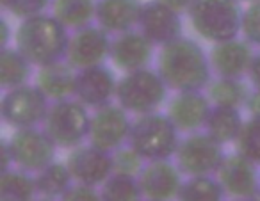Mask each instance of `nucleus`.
<instances>
[{
    "instance_id": "nucleus-40",
    "label": "nucleus",
    "mask_w": 260,
    "mask_h": 201,
    "mask_svg": "<svg viewBox=\"0 0 260 201\" xmlns=\"http://www.w3.org/2000/svg\"><path fill=\"white\" fill-rule=\"evenodd\" d=\"M34 201H54V199H47V197H41V199H34Z\"/></svg>"
},
{
    "instance_id": "nucleus-11",
    "label": "nucleus",
    "mask_w": 260,
    "mask_h": 201,
    "mask_svg": "<svg viewBox=\"0 0 260 201\" xmlns=\"http://www.w3.org/2000/svg\"><path fill=\"white\" fill-rule=\"evenodd\" d=\"M111 48L112 40L107 30L100 25H87L73 30L66 52V62L75 70L100 66L105 59L111 57Z\"/></svg>"
},
{
    "instance_id": "nucleus-15",
    "label": "nucleus",
    "mask_w": 260,
    "mask_h": 201,
    "mask_svg": "<svg viewBox=\"0 0 260 201\" xmlns=\"http://www.w3.org/2000/svg\"><path fill=\"white\" fill-rule=\"evenodd\" d=\"M138 29L152 41L153 45H164L182 38L184 23L180 13L173 11L159 0H152L143 6Z\"/></svg>"
},
{
    "instance_id": "nucleus-30",
    "label": "nucleus",
    "mask_w": 260,
    "mask_h": 201,
    "mask_svg": "<svg viewBox=\"0 0 260 201\" xmlns=\"http://www.w3.org/2000/svg\"><path fill=\"white\" fill-rule=\"evenodd\" d=\"M235 146L237 153L244 155L256 165L260 164V116H251L248 121H244Z\"/></svg>"
},
{
    "instance_id": "nucleus-33",
    "label": "nucleus",
    "mask_w": 260,
    "mask_h": 201,
    "mask_svg": "<svg viewBox=\"0 0 260 201\" xmlns=\"http://www.w3.org/2000/svg\"><path fill=\"white\" fill-rule=\"evenodd\" d=\"M242 34L244 40L255 47H260V0H253L244 9L242 16Z\"/></svg>"
},
{
    "instance_id": "nucleus-25",
    "label": "nucleus",
    "mask_w": 260,
    "mask_h": 201,
    "mask_svg": "<svg viewBox=\"0 0 260 201\" xmlns=\"http://www.w3.org/2000/svg\"><path fill=\"white\" fill-rule=\"evenodd\" d=\"M34 178H36L38 194L47 197V199H57V197L61 199L73 185V176L66 162L62 164V162L54 160L40 173H36Z\"/></svg>"
},
{
    "instance_id": "nucleus-28",
    "label": "nucleus",
    "mask_w": 260,
    "mask_h": 201,
    "mask_svg": "<svg viewBox=\"0 0 260 201\" xmlns=\"http://www.w3.org/2000/svg\"><path fill=\"white\" fill-rule=\"evenodd\" d=\"M224 189L212 176H191L184 182L177 201H223Z\"/></svg>"
},
{
    "instance_id": "nucleus-7",
    "label": "nucleus",
    "mask_w": 260,
    "mask_h": 201,
    "mask_svg": "<svg viewBox=\"0 0 260 201\" xmlns=\"http://www.w3.org/2000/svg\"><path fill=\"white\" fill-rule=\"evenodd\" d=\"M48 109V98L41 93L40 87L30 84L6 91L0 102L2 119L16 130L32 128L40 123H45Z\"/></svg>"
},
{
    "instance_id": "nucleus-9",
    "label": "nucleus",
    "mask_w": 260,
    "mask_h": 201,
    "mask_svg": "<svg viewBox=\"0 0 260 201\" xmlns=\"http://www.w3.org/2000/svg\"><path fill=\"white\" fill-rule=\"evenodd\" d=\"M13 155V165L27 173H40L55 160V143L45 128H22L16 130L9 141Z\"/></svg>"
},
{
    "instance_id": "nucleus-32",
    "label": "nucleus",
    "mask_w": 260,
    "mask_h": 201,
    "mask_svg": "<svg viewBox=\"0 0 260 201\" xmlns=\"http://www.w3.org/2000/svg\"><path fill=\"white\" fill-rule=\"evenodd\" d=\"M50 2L52 0H0L4 11H8L9 15L20 20L45 13V9L50 6Z\"/></svg>"
},
{
    "instance_id": "nucleus-23",
    "label": "nucleus",
    "mask_w": 260,
    "mask_h": 201,
    "mask_svg": "<svg viewBox=\"0 0 260 201\" xmlns=\"http://www.w3.org/2000/svg\"><path fill=\"white\" fill-rule=\"evenodd\" d=\"M242 116L239 109L234 107H212L209 119H207L205 132L221 144L235 143L242 130Z\"/></svg>"
},
{
    "instance_id": "nucleus-12",
    "label": "nucleus",
    "mask_w": 260,
    "mask_h": 201,
    "mask_svg": "<svg viewBox=\"0 0 260 201\" xmlns=\"http://www.w3.org/2000/svg\"><path fill=\"white\" fill-rule=\"evenodd\" d=\"M70 173L77 183L98 187L114 173L112 153L104 151L93 144H80L73 148L66 158Z\"/></svg>"
},
{
    "instance_id": "nucleus-17",
    "label": "nucleus",
    "mask_w": 260,
    "mask_h": 201,
    "mask_svg": "<svg viewBox=\"0 0 260 201\" xmlns=\"http://www.w3.org/2000/svg\"><path fill=\"white\" fill-rule=\"evenodd\" d=\"M212 72L221 79H242L249 75L255 52L253 45L246 40H230L216 43L209 54Z\"/></svg>"
},
{
    "instance_id": "nucleus-39",
    "label": "nucleus",
    "mask_w": 260,
    "mask_h": 201,
    "mask_svg": "<svg viewBox=\"0 0 260 201\" xmlns=\"http://www.w3.org/2000/svg\"><path fill=\"white\" fill-rule=\"evenodd\" d=\"M248 201H260V190H258V192H256V194H255V196H253V197H249Z\"/></svg>"
},
{
    "instance_id": "nucleus-37",
    "label": "nucleus",
    "mask_w": 260,
    "mask_h": 201,
    "mask_svg": "<svg viewBox=\"0 0 260 201\" xmlns=\"http://www.w3.org/2000/svg\"><path fill=\"white\" fill-rule=\"evenodd\" d=\"M249 79H251L253 86L260 89V52L255 54V59H253L251 70H249Z\"/></svg>"
},
{
    "instance_id": "nucleus-26",
    "label": "nucleus",
    "mask_w": 260,
    "mask_h": 201,
    "mask_svg": "<svg viewBox=\"0 0 260 201\" xmlns=\"http://www.w3.org/2000/svg\"><path fill=\"white\" fill-rule=\"evenodd\" d=\"M249 93L251 91L242 82V79H221V77H217L207 87V96L216 107L239 109L246 105Z\"/></svg>"
},
{
    "instance_id": "nucleus-20",
    "label": "nucleus",
    "mask_w": 260,
    "mask_h": 201,
    "mask_svg": "<svg viewBox=\"0 0 260 201\" xmlns=\"http://www.w3.org/2000/svg\"><path fill=\"white\" fill-rule=\"evenodd\" d=\"M143 6L141 0H98L96 22L109 34L119 36L138 25Z\"/></svg>"
},
{
    "instance_id": "nucleus-38",
    "label": "nucleus",
    "mask_w": 260,
    "mask_h": 201,
    "mask_svg": "<svg viewBox=\"0 0 260 201\" xmlns=\"http://www.w3.org/2000/svg\"><path fill=\"white\" fill-rule=\"evenodd\" d=\"M9 38H11V27H9L8 20L2 18V48H8Z\"/></svg>"
},
{
    "instance_id": "nucleus-24",
    "label": "nucleus",
    "mask_w": 260,
    "mask_h": 201,
    "mask_svg": "<svg viewBox=\"0 0 260 201\" xmlns=\"http://www.w3.org/2000/svg\"><path fill=\"white\" fill-rule=\"evenodd\" d=\"M32 62L25 59L15 47L2 48L0 54V84L6 91L29 84L32 75Z\"/></svg>"
},
{
    "instance_id": "nucleus-35",
    "label": "nucleus",
    "mask_w": 260,
    "mask_h": 201,
    "mask_svg": "<svg viewBox=\"0 0 260 201\" xmlns=\"http://www.w3.org/2000/svg\"><path fill=\"white\" fill-rule=\"evenodd\" d=\"M246 109L251 116H260V89L255 87V89L249 93L248 102H246Z\"/></svg>"
},
{
    "instance_id": "nucleus-18",
    "label": "nucleus",
    "mask_w": 260,
    "mask_h": 201,
    "mask_svg": "<svg viewBox=\"0 0 260 201\" xmlns=\"http://www.w3.org/2000/svg\"><path fill=\"white\" fill-rule=\"evenodd\" d=\"M212 107V102L202 91H187L178 93L170 102L168 116L180 132L194 133L207 125Z\"/></svg>"
},
{
    "instance_id": "nucleus-22",
    "label": "nucleus",
    "mask_w": 260,
    "mask_h": 201,
    "mask_svg": "<svg viewBox=\"0 0 260 201\" xmlns=\"http://www.w3.org/2000/svg\"><path fill=\"white\" fill-rule=\"evenodd\" d=\"M98 0H54V16L68 30H79L96 20Z\"/></svg>"
},
{
    "instance_id": "nucleus-36",
    "label": "nucleus",
    "mask_w": 260,
    "mask_h": 201,
    "mask_svg": "<svg viewBox=\"0 0 260 201\" xmlns=\"http://www.w3.org/2000/svg\"><path fill=\"white\" fill-rule=\"evenodd\" d=\"M159 2H162L164 6L171 8L173 11L182 13V11H187V9L191 8V4L194 2V0H159Z\"/></svg>"
},
{
    "instance_id": "nucleus-19",
    "label": "nucleus",
    "mask_w": 260,
    "mask_h": 201,
    "mask_svg": "<svg viewBox=\"0 0 260 201\" xmlns=\"http://www.w3.org/2000/svg\"><path fill=\"white\" fill-rule=\"evenodd\" d=\"M153 47L155 45L141 32V30H128L112 40L111 61L116 68L123 70L125 73L138 72L148 68L153 59Z\"/></svg>"
},
{
    "instance_id": "nucleus-34",
    "label": "nucleus",
    "mask_w": 260,
    "mask_h": 201,
    "mask_svg": "<svg viewBox=\"0 0 260 201\" xmlns=\"http://www.w3.org/2000/svg\"><path fill=\"white\" fill-rule=\"evenodd\" d=\"M61 201H104L102 194L96 187L84 185V183H75L70 187V190L61 197Z\"/></svg>"
},
{
    "instance_id": "nucleus-27",
    "label": "nucleus",
    "mask_w": 260,
    "mask_h": 201,
    "mask_svg": "<svg viewBox=\"0 0 260 201\" xmlns=\"http://www.w3.org/2000/svg\"><path fill=\"white\" fill-rule=\"evenodd\" d=\"M36 178L23 169H9L0 176V201H34Z\"/></svg>"
},
{
    "instance_id": "nucleus-41",
    "label": "nucleus",
    "mask_w": 260,
    "mask_h": 201,
    "mask_svg": "<svg viewBox=\"0 0 260 201\" xmlns=\"http://www.w3.org/2000/svg\"><path fill=\"white\" fill-rule=\"evenodd\" d=\"M235 201H248V199H235Z\"/></svg>"
},
{
    "instance_id": "nucleus-43",
    "label": "nucleus",
    "mask_w": 260,
    "mask_h": 201,
    "mask_svg": "<svg viewBox=\"0 0 260 201\" xmlns=\"http://www.w3.org/2000/svg\"><path fill=\"white\" fill-rule=\"evenodd\" d=\"M146 201H148V199H146Z\"/></svg>"
},
{
    "instance_id": "nucleus-42",
    "label": "nucleus",
    "mask_w": 260,
    "mask_h": 201,
    "mask_svg": "<svg viewBox=\"0 0 260 201\" xmlns=\"http://www.w3.org/2000/svg\"><path fill=\"white\" fill-rule=\"evenodd\" d=\"M239 2H242V0H239ZM249 2H253V0H249Z\"/></svg>"
},
{
    "instance_id": "nucleus-29",
    "label": "nucleus",
    "mask_w": 260,
    "mask_h": 201,
    "mask_svg": "<svg viewBox=\"0 0 260 201\" xmlns=\"http://www.w3.org/2000/svg\"><path fill=\"white\" fill-rule=\"evenodd\" d=\"M104 201H143V190L136 176H125L112 173L100 185Z\"/></svg>"
},
{
    "instance_id": "nucleus-14",
    "label": "nucleus",
    "mask_w": 260,
    "mask_h": 201,
    "mask_svg": "<svg viewBox=\"0 0 260 201\" xmlns=\"http://www.w3.org/2000/svg\"><path fill=\"white\" fill-rule=\"evenodd\" d=\"M184 173L171 160L148 162L138 176L143 196L148 201H173L184 185Z\"/></svg>"
},
{
    "instance_id": "nucleus-31",
    "label": "nucleus",
    "mask_w": 260,
    "mask_h": 201,
    "mask_svg": "<svg viewBox=\"0 0 260 201\" xmlns=\"http://www.w3.org/2000/svg\"><path fill=\"white\" fill-rule=\"evenodd\" d=\"M145 158L130 146L118 148L116 151H112V168H114L116 175H125V176H136L138 178L141 175V171L145 169Z\"/></svg>"
},
{
    "instance_id": "nucleus-21",
    "label": "nucleus",
    "mask_w": 260,
    "mask_h": 201,
    "mask_svg": "<svg viewBox=\"0 0 260 201\" xmlns=\"http://www.w3.org/2000/svg\"><path fill=\"white\" fill-rule=\"evenodd\" d=\"M77 70L66 61L54 62L38 70L36 86L52 102L66 100L75 96Z\"/></svg>"
},
{
    "instance_id": "nucleus-4",
    "label": "nucleus",
    "mask_w": 260,
    "mask_h": 201,
    "mask_svg": "<svg viewBox=\"0 0 260 201\" xmlns=\"http://www.w3.org/2000/svg\"><path fill=\"white\" fill-rule=\"evenodd\" d=\"M180 130L171 118L162 112H150L138 116L132 123L128 144L145 158L146 162L170 160L175 157L180 144Z\"/></svg>"
},
{
    "instance_id": "nucleus-2",
    "label": "nucleus",
    "mask_w": 260,
    "mask_h": 201,
    "mask_svg": "<svg viewBox=\"0 0 260 201\" xmlns=\"http://www.w3.org/2000/svg\"><path fill=\"white\" fill-rule=\"evenodd\" d=\"M70 38V30L54 15L41 13L22 20L15 32V48L34 66L43 68L66 61Z\"/></svg>"
},
{
    "instance_id": "nucleus-16",
    "label": "nucleus",
    "mask_w": 260,
    "mask_h": 201,
    "mask_svg": "<svg viewBox=\"0 0 260 201\" xmlns=\"http://www.w3.org/2000/svg\"><path fill=\"white\" fill-rule=\"evenodd\" d=\"M116 87L118 80L112 70L105 64L77 70L75 98L86 107L100 109L112 104V98H116Z\"/></svg>"
},
{
    "instance_id": "nucleus-13",
    "label": "nucleus",
    "mask_w": 260,
    "mask_h": 201,
    "mask_svg": "<svg viewBox=\"0 0 260 201\" xmlns=\"http://www.w3.org/2000/svg\"><path fill=\"white\" fill-rule=\"evenodd\" d=\"M216 175L224 192L235 199H249L260 190L256 164L241 153L226 155Z\"/></svg>"
},
{
    "instance_id": "nucleus-6",
    "label": "nucleus",
    "mask_w": 260,
    "mask_h": 201,
    "mask_svg": "<svg viewBox=\"0 0 260 201\" xmlns=\"http://www.w3.org/2000/svg\"><path fill=\"white\" fill-rule=\"evenodd\" d=\"M45 132L57 148H77L89 139L91 114L77 98L52 102L43 123Z\"/></svg>"
},
{
    "instance_id": "nucleus-1",
    "label": "nucleus",
    "mask_w": 260,
    "mask_h": 201,
    "mask_svg": "<svg viewBox=\"0 0 260 201\" xmlns=\"http://www.w3.org/2000/svg\"><path fill=\"white\" fill-rule=\"evenodd\" d=\"M157 72L166 86L177 93L202 91L212 82L210 59L191 38H178L160 47L157 57Z\"/></svg>"
},
{
    "instance_id": "nucleus-8",
    "label": "nucleus",
    "mask_w": 260,
    "mask_h": 201,
    "mask_svg": "<svg viewBox=\"0 0 260 201\" xmlns=\"http://www.w3.org/2000/svg\"><path fill=\"white\" fill-rule=\"evenodd\" d=\"M223 144L217 143L207 132L189 133L180 141L175 153L177 165L185 176H209L217 173L219 165L224 160Z\"/></svg>"
},
{
    "instance_id": "nucleus-5",
    "label": "nucleus",
    "mask_w": 260,
    "mask_h": 201,
    "mask_svg": "<svg viewBox=\"0 0 260 201\" xmlns=\"http://www.w3.org/2000/svg\"><path fill=\"white\" fill-rule=\"evenodd\" d=\"M168 89L159 72L143 68L138 72L125 73L118 80L116 104H119L128 114H150L157 112L166 102Z\"/></svg>"
},
{
    "instance_id": "nucleus-3",
    "label": "nucleus",
    "mask_w": 260,
    "mask_h": 201,
    "mask_svg": "<svg viewBox=\"0 0 260 201\" xmlns=\"http://www.w3.org/2000/svg\"><path fill=\"white\" fill-rule=\"evenodd\" d=\"M187 16L196 34L214 45L235 40L242 32L244 11L239 0H194Z\"/></svg>"
},
{
    "instance_id": "nucleus-10",
    "label": "nucleus",
    "mask_w": 260,
    "mask_h": 201,
    "mask_svg": "<svg viewBox=\"0 0 260 201\" xmlns=\"http://www.w3.org/2000/svg\"><path fill=\"white\" fill-rule=\"evenodd\" d=\"M132 123L134 121H130L128 112L114 102L94 109L91 114L89 144L112 153L118 148L128 144Z\"/></svg>"
}]
</instances>
